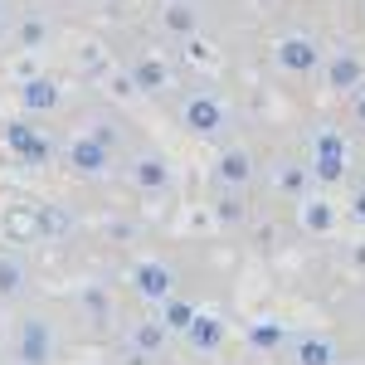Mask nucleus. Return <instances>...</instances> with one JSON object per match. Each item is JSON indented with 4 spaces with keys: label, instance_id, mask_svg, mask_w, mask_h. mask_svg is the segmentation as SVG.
Returning <instances> with one entry per match:
<instances>
[{
    "label": "nucleus",
    "instance_id": "5",
    "mask_svg": "<svg viewBox=\"0 0 365 365\" xmlns=\"http://www.w3.org/2000/svg\"><path fill=\"white\" fill-rule=\"evenodd\" d=\"M185 127L200 132V137H215V132L225 127V108H220V98H215V93H195V98L185 103Z\"/></svg>",
    "mask_w": 365,
    "mask_h": 365
},
{
    "label": "nucleus",
    "instance_id": "13",
    "mask_svg": "<svg viewBox=\"0 0 365 365\" xmlns=\"http://www.w3.org/2000/svg\"><path fill=\"white\" fill-rule=\"evenodd\" d=\"M132 180H137L141 190H161V185L170 180V170H166V161H161V156H141L137 166H132Z\"/></svg>",
    "mask_w": 365,
    "mask_h": 365
},
{
    "label": "nucleus",
    "instance_id": "14",
    "mask_svg": "<svg viewBox=\"0 0 365 365\" xmlns=\"http://www.w3.org/2000/svg\"><path fill=\"white\" fill-rule=\"evenodd\" d=\"M25 292V263L15 253H0V297H20Z\"/></svg>",
    "mask_w": 365,
    "mask_h": 365
},
{
    "label": "nucleus",
    "instance_id": "6",
    "mask_svg": "<svg viewBox=\"0 0 365 365\" xmlns=\"http://www.w3.org/2000/svg\"><path fill=\"white\" fill-rule=\"evenodd\" d=\"M5 141H10V151H15L20 161H29V166H44V161H49V141L39 137L29 122H10V127H5Z\"/></svg>",
    "mask_w": 365,
    "mask_h": 365
},
{
    "label": "nucleus",
    "instance_id": "1",
    "mask_svg": "<svg viewBox=\"0 0 365 365\" xmlns=\"http://www.w3.org/2000/svg\"><path fill=\"white\" fill-rule=\"evenodd\" d=\"M273 58H278L282 73H292V78H307V73H317V68H322V49H317L312 39H302V34H287V39H278Z\"/></svg>",
    "mask_w": 365,
    "mask_h": 365
},
{
    "label": "nucleus",
    "instance_id": "8",
    "mask_svg": "<svg viewBox=\"0 0 365 365\" xmlns=\"http://www.w3.org/2000/svg\"><path fill=\"white\" fill-rule=\"evenodd\" d=\"M317 180H341V170H346V141H341V132H322L317 137Z\"/></svg>",
    "mask_w": 365,
    "mask_h": 365
},
{
    "label": "nucleus",
    "instance_id": "9",
    "mask_svg": "<svg viewBox=\"0 0 365 365\" xmlns=\"http://www.w3.org/2000/svg\"><path fill=\"white\" fill-rule=\"evenodd\" d=\"M356 83H361V54L356 49H336L331 63H327V88L331 93H351Z\"/></svg>",
    "mask_w": 365,
    "mask_h": 365
},
{
    "label": "nucleus",
    "instance_id": "18",
    "mask_svg": "<svg viewBox=\"0 0 365 365\" xmlns=\"http://www.w3.org/2000/svg\"><path fill=\"white\" fill-rule=\"evenodd\" d=\"M220 220L225 225H239L244 220V185H225L220 190Z\"/></svg>",
    "mask_w": 365,
    "mask_h": 365
},
{
    "label": "nucleus",
    "instance_id": "24",
    "mask_svg": "<svg viewBox=\"0 0 365 365\" xmlns=\"http://www.w3.org/2000/svg\"><path fill=\"white\" fill-rule=\"evenodd\" d=\"M351 220H356V225H365V185L351 195Z\"/></svg>",
    "mask_w": 365,
    "mask_h": 365
},
{
    "label": "nucleus",
    "instance_id": "23",
    "mask_svg": "<svg viewBox=\"0 0 365 365\" xmlns=\"http://www.w3.org/2000/svg\"><path fill=\"white\" fill-rule=\"evenodd\" d=\"M39 34H44V25H39V20H29V25L20 29V44H25V49H29V44H39Z\"/></svg>",
    "mask_w": 365,
    "mask_h": 365
},
{
    "label": "nucleus",
    "instance_id": "3",
    "mask_svg": "<svg viewBox=\"0 0 365 365\" xmlns=\"http://www.w3.org/2000/svg\"><path fill=\"white\" fill-rule=\"evenodd\" d=\"M113 151L117 146H108L103 137H78L68 146V166L78 170V175H103V170L113 166Z\"/></svg>",
    "mask_w": 365,
    "mask_h": 365
},
{
    "label": "nucleus",
    "instance_id": "12",
    "mask_svg": "<svg viewBox=\"0 0 365 365\" xmlns=\"http://www.w3.org/2000/svg\"><path fill=\"white\" fill-rule=\"evenodd\" d=\"M215 175H220V185H249V175H253L249 151H239V146H234V151H225V156H220V170H215Z\"/></svg>",
    "mask_w": 365,
    "mask_h": 365
},
{
    "label": "nucleus",
    "instance_id": "16",
    "mask_svg": "<svg viewBox=\"0 0 365 365\" xmlns=\"http://www.w3.org/2000/svg\"><path fill=\"white\" fill-rule=\"evenodd\" d=\"M297 365H331V341L327 336H302L297 341Z\"/></svg>",
    "mask_w": 365,
    "mask_h": 365
},
{
    "label": "nucleus",
    "instance_id": "11",
    "mask_svg": "<svg viewBox=\"0 0 365 365\" xmlns=\"http://www.w3.org/2000/svg\"><path fill=\"white\" fill-rule=\"evenodd\" d=\"M166 322H161V317H156V322H137V327H132V356H151V351H161V341H166Z\"/></svg>",
    "mask_w": 365,
    "mask_h": 365
},
{
    "label": "nucleus",
    "instance_id": "25",
    "mask_svg": "<svg viewBox=\"0 0 365 365\" xmlns=\"http://www.w3.org/2000/svg\"><path fill=\"white\" fill-rule=\"evenodd\" d=\"M356 127H361V132H365V88H361V93H356Z\"/></svg>",
    "mask_w": 365,
    "mask_h": 365
},
{
    "label": "nucleus",
    "instance_id": "26",
    "mask_svg": "<svg viewBox=\"0 0 365 365\" xmlns=\"http://www.w3.org/2000/svg\"><path fill=\"white\" fill-rule=\"evenodd\" d=\"M0 15H5V5H0Z\"/></svg>",
    "mask_w": 365,
    "mask_h": 365
},
{
    "label": "nucleus",
    "instance_id": "10",
    "mask_svg": "<svg viewBox=\"0 0 365 365\" xmlns=\"http://www.w3.org/2000/svg\"><path fill=\"white\" fill-rule=\"evenodd\" d=\"M132 83L141 88V93H161V88L170 83V68L161 54H151V49H141L137 63H132Z\"/></svg>",
    "mask_w": 365,
    "mask_h": 365
},
{
    "label": "nucleus",
    "instance_id": "20",
    "mask_svg": "<svg viewBox=\"0 0 365 365\" xmlns=\"http://www.w3.org/2000/svg\"><path fill=\"white\" fill-rule=\"evenodd\" d=\"M161 25H166L170 34H190V29H195V15H190L185 5H166V10H161Z\"/></svg>",
    "mask_w": 365,
    "mask_h": 365
},
{
    "label": "nucleus",
    "instance_id": "22",
    "mask_svg": "<svg viewBox=\"0 0 365 365\" xmlns=\"http://www.w3.org/2000/svg\"><path fill=\"white\" fill-rule=\"evenodd\" d=\"M278 341H282V331H278V327H253V346H263V351H273Z\"/></svg>",
    "mask_w": 365,
    "mask_h": 365
},
{
    "label": "nucleus",
    "instance_id": "2",
    "mask_svg": "<svg viewBox=\"0 0 365 365\" xmlns=\"http://www.w3.org/2000/svg\"><path fill=\"white\" fill-rule=\"evenodd\" d=\"M49 346H54V331L44 317H25L20 322V336H15V365H44L49 361Z\"/></svg>",
    "mask_w": 365,
    "mask_h": 365
},
{
    "label": "nucleus",
    "instance_id": "21",
    "mask_svg": "<svg viewBox=\"0 0 365 365\" xmlns=\"http://www.w3.org/2000/svg\"><path fill=\"white\" fill-rule=\"evenodd\" d=\"M302 220H307V229H327V225H331V210L317 200V205H307V215H302Z\"/></svg>",
    "mask_w": 365,
    "mask_h": 365
},
{
    "label": "nucleus",
    "instance_id": "15",
    "mask_svg": "<svg viewBox=\"0 0 365 365\" xmlns=\"http://www.w3.org/2000/svg\"><path fill=\"white\" fill-rule=\"evenodd\" d=\"M20 103L34 108V113H39V108H54V103H58V88L49 83V78H29L25 93H20Z\"/></svg>",
    "mask_w": 365,
    "mask_h": 365
},
{
    "label": "nucleus",
    "instance_id": "4",
    "mask_svg": "<svg viewBox=\"0 0 365 365\" xmlns=\"http://www.w3.org/2000/svg\"><path fill=\"white\" fill-rule=\"evenodd\" d=\"M5 244H29V239H39L44 234V210H34V205H5Z\"/></svg>",
    "mask_w": 365,
    "mask_h": 365
},
{
    "label": "nucleus",
    "instance_id": "7",
    "mask_svg": "<svg viewBox=\"0 0 365 365\" xmlns=\"http://www.w3.org/2000/svg\"><path fill=\"white\" fill-rule=\"evenodd\" d=\"M132 282H137V292H141V297H151V302H166V297H170V287H175V273H170L166 263L146 258V263H137Z\"/></svg>",
    "mask_w": 365,
    "mask_h": 365
},
{
    "label": "nucleus",
    "instance_id": "19",
    "mask_svg": "<svg viewBox=\"0 0 365 365\" xmlns=\"http://www.w3.org/2000/svg\"><path fill=\"white\" fill-rule=\"evenodd\" d=\"M161 322H166L170 331H185V327L195 322V312L185 307V302H175V297H166V302H161Z\"/></svg>",
    "mask_w": 365,
    "mask_h": 365
},
{
    "label": "nucleus",
    "instance_id": "17",
    "mask_svg": "<svg viewBox=\"0 0 365 365\" xmlns=\"http://www.w3.org/2000/svg\"><path fill=\"white\" fill-rule=\"evenodd\" d=\"M185 331H190V341H195V346H205V351H215V346H220V336H225V327H220L215 317H195Z\"/></svg>",
    "mask_w": 365,
    "mask_h": 365
}]
</instances>
